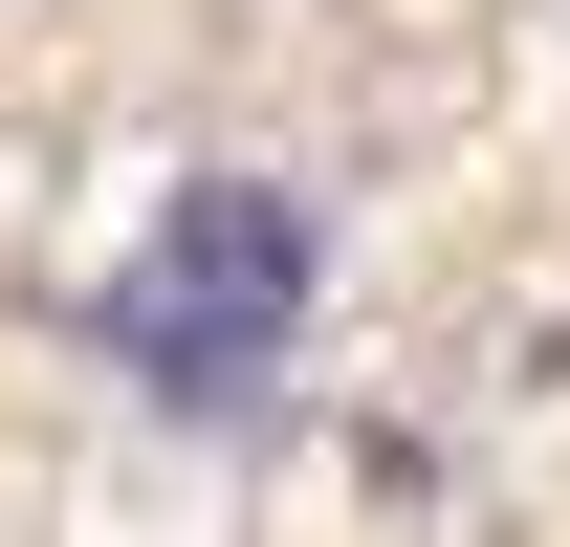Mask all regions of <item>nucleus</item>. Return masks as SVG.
Here are the masks:
<instances>
[{
	"instance_id": "nucleus-1",
	"label": "nucleus",
	"mask_w": 570,
	"mask_h": 547,
	"mask_svg": "<svg viewBox=\"0 0 570 547\" xmlns=\"http://www.w3.org/2000/svg\"><path fill=\"white\" fill-rule=\"evenodd\" d=\"M307 285H330L307 198H264V176H198V198L132 241V285H110V350H132L176 416H242V395L285 372V329H307Z\"/></svg>"
}]
</instances>
